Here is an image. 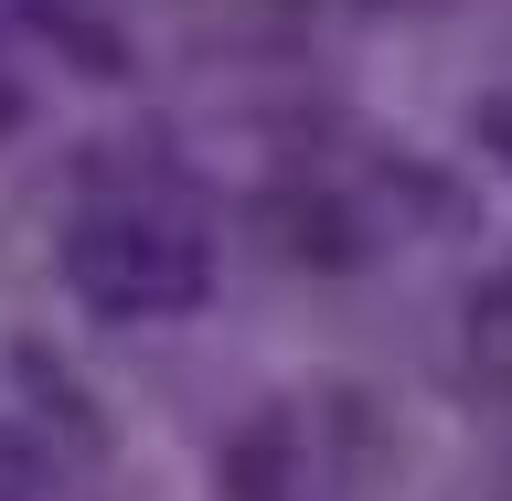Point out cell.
<instances>
[{
	"mask_svg": "<svg viewBox=\"0 0 512 501\" xmlns=\"http://www.w3.org/2000/svg\"><path fill=\"white\" fill-rule=\"evenodd\" d=\"M480 128H491V139H502V150H512V107H480Z\"/></svg>",
	"mask_w": 512,
	"mask_h": 501,
	"instance_id": "6",
	"label": "cell"
},
{
	"mask_svg": "<svg viewBox=\"0 0 512 501\" xmlns=\"http://www.w3.org/2000/svg\"><path fill=\"white\" fill-rule=\"evenodd\" d=\"M288 470H299V438H288V416H256L246 438L224 448V501H288Z\"/></svg>",
	"mask_w": 512,
	"mask_h": 501,
	"instance_id": "3",
	"label": "cell"
},
{
	"mask_svg": "<svg viewBox=\"0 0 512 501\" xmlns=\"http://www.w3.org/2000/svg\"><path fill=\"white\" fill-rule=\"evenodd\" d=\"M43 480H54V459H43V438L0 416V501H43Z\"/></svg>",
	"mask_w": 512,
	"mask_h": 501,
	"instance_id": "4",
	"label": "cell"
},
{
	"mask_svg": "<svg viewBox=\"0 0 512 501\" xmlns=\"http://www.w3.org/2000/svg\"><path fill=\"white\" fill-rule=\"evenodd\" d=\"M64 278L107 320H171V310H203L214 246L182 214H160V203H107V214H86L64 235Z\"/></svg>",
	"mask_w": 512,
	"mask_h": 501,
	"instance_id": "1",
	"label": "cell"
},
{
	"mask_svg": "<svg viewBox=\"0 0 512 501\" xmlns=\"http://www.w3.org/2000/svg\"><path fill=\"white\" fill-rule=\"evenodd\" d=\"M267 224L288 235V256H310V267H352L363 256V224L342 203H320V192H267Z\"/></svg>",
	"mask_w": 512,
	"mask_h": 501,
	"instance_id": "2",
	"label": "cell"
},
{
	"mask_svg": "<svg viewBox=\"0 0 512 501\" xmlns=\"http://www.w3.org/2000/svg\"><path fill=\"white\" fill-rule=\"evenodd\" d=\"M470 352L480 363H512V278H491L470 299Z\"/></svg>",
	"mask_w": 512,
	"mask_h": 501,
	"instance_id": "5",
	"label": "cell"
}]
</instances>
